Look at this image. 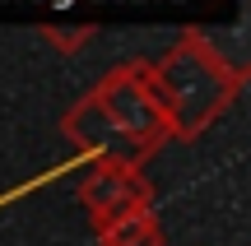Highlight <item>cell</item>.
I'll use <instances>...</instances> for the list:
<instances>
[{"mask_svg":"<svg viewBox=\"0 0 251 246\" xmlns=\"http://www.w3.org/2000/svg\"><path fill=\"white\" fill-rule=\"evenodd\" d=\"M144 70H149V84L168 116V139L177 144H196L205 130H214V121L237 102L247 84V65L228 61L200 28L181 33Z\"/></svg>","mask_w":251,"mask_h":246,"instance_id":"1","label":"cell"},{"mask_svg":"<svg viewBox=\"0 0 251 246\" xmlns=\"http://www.w3.org/2000/svg\"><path fill=\"white\" fill-rule=\"evenodd\" d=\"M93 98L102 102L107 121L117 126V135L126 139L135 163L153 158L163 144H168V116H163V102L149 84V70L140 61H126L117 70L102 74V84L93 89Z\"/></svg>","mask_w":251,"mask_h":246,"instance_id":"2","label":"cell"},{"mask_svg":"<svg viewBox=\"0 0 251 246\" xmlns=\"http://www.w3.org/2000/svg\"><path fill=\"white\" fill-rule=\"evenodd\" d=\"M75 195H79L93 232L112 228V223L130 219V214L153 209V186L140 172V163H130V158H98L89 167V177L75 186Z\"/></svg>","mask_w":251,"mask_h":246,"instance_id":"3","label":"cell"},{"mask_svg":"<svg viewBox=\"0 0 251 246\" xmlns=\"http://www.w3.org/2000/svg\"><path fill=\"white\" fill-rule=\"evenodd\" d=\"M61 130H65V139H70L79 154L93 158V163H98V158H130L126 139L117 135V126L107 121V112H102V102L93 98V89L61 116ZM130 163H135V158H130Z\"/></svg>","mask_w":251,"mask_h":246,"instance_id":"4","label":"cell"},{"mask_svg":"<svg viewBox=\"0 0 251 246\" xmlns=\"http://www.w3.org/2000/svg\"><path fill=\"white\" fill-rule=\"evenodd\" d=\"M98 246H168V232L158 223V209H144V214H130V219L112 223V228L93 232Z\"/></svg>","mask_w":251,"mask_h":246,"instance_id":"5","label":"cell"},{"mask_svg":"<svg viewBox=\"0 0 251 246\" xmlns=\"http://www.w3.org/2000/svg\"><path fill=\"white\" fill-rule=\"evenodd\" d=\"M42 37H47L51 46H61L65 56H75V51H79V46L93 37V28H89V23H84V28H56V23H42Z\"/></svg>","mask_w":251,"mask_h":246,"instance_id":"6","label":"cell"}]
</instances>
